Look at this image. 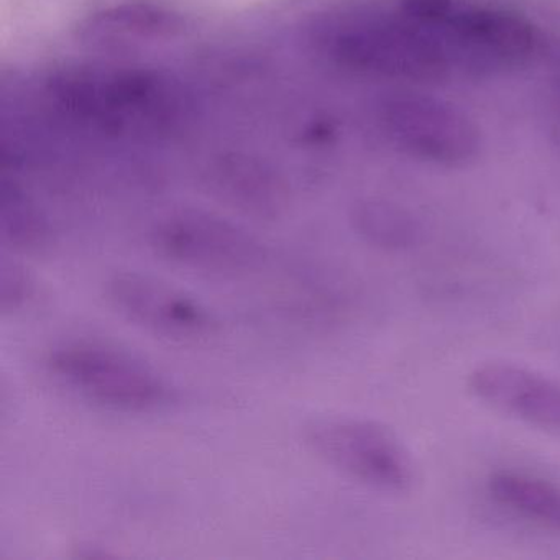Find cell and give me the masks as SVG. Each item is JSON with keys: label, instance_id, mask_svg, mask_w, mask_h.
Masks as SVG:
<instances>
[{"label": "cell", "instance_id": "cell-15", "mask_svg": "<svg viewBox=\"0 0 560 560\" xmlns=\"http://www.w3.org/2000/svg\"><path fill=\"white\" fill-rule=\"evenodd\" d=\"M35 283L32 275L14 252H2L0 257V311L14 314L24 310L34 298Z\"/></svg>", "mask_w": 560, "mask_h": 560}, {"label": "cell", "instance_id": "cell-2", "mask_svg": "<svg viewBox=\"0 0 560 560\" xmlns=\"http://www.w3.org/2000/svg\"><path fill=\"white\" fill-rule=\"evenodd\" d=\"M313 42L327 60L360 73L402 80H439L454 73L435 32L401 11L324 22Z\"/></svg>", "mask_w": 560, "mask_h": 560}, {"label": "cell", "instance_id": "cell-3", "mask_svg": "<svg viewBox=\"0 0 560 560\" xmlns=\"http://www.w3.org/2000/svg\"><path fill=\"white\" fill-rule=\"evenodd\" d=\"M412 19L434 28L454 73L513 70L530 63L539 54L536 28L510 12L474 8L460 0H424L421 12Z\"/></svg>", "mask_w": 560, "mask_h": 560}, {"label": "cell", "instance_id": "cell-13", "mask_svg": "<svg viewBox=\"0 0 560 560\" xmlns=\"http://www.w3.org/2000/svg\"><path fill=\"white\" fill-rule=\"evenodd\" d=\"M0 235L14 254L42 255L54 245V229L47 215L15 183L2 185Z\"/></svg>", "mask_w": 560, "mask_h": 560}, {"label": "cell", "instance_id": "cell-7", "mask_svg": "<svg viewBox=\"0 0 560 560\" xmlns=\"http://www.w3.org/2000/svg\"><path fill=\"white\" fill-rule=\"evenodd\" d=\"M378 122L386 139L412 159L442 166H464L480 152V133L460 110L416 93L388 97Z\"/></svg>", "mask_w": 560, "mask_h": 560}, {"label": "cell", "instance_id": "cell-14", "mask_svg": "<svg viewBox=\"0 0 560 560\" xmlns=\"http://www.w3.org/2000/svg\"><path fill=\"white\" fill-rule=\"evenodd\" d=\"M182 21L178 15L155 8V5H122L91 19L86 27L90 37L101 40H124V38L155 37L178 31Z\"/></svg>", "mask_w": 560, "mask_h": 560}, {"label": "cell", "instance_id": "cell-9", "mask_svg": "<svg viewBox=\"0 0 560 560\" xmlns=\"http://www.w3.org/2000/svg\"><path fill=\"white\" fill-rule=\"evenodd\" d=\"M468 388L488 408L560 438V383L514 363L478 365Z\"/></svg>", "mask_w": 560, "mask_h": 560}, {"label": "cell", "instance_id": "cell-10", "mask_svg": "<svg viewBox=\"0 0 560 560\" xmlns=\"http://www.w3.org/2000/svg\"><path fill=\"white\" fill-rule=\"evenodd\" d=\"M215 198L242 214L275 221L290 205V189L275 170L257 160L232 156L215 163L206 178Z\"/></svg>", "mask_w": 560, "mask_h": 560}, {"label": "cell", "instance_id": "cell-11", "mask_svg": "<svg viewBox=\"0 0 560 560\" xmlns=\"http://www.w3.org/2000/svg\"><path fill=\"white\" fill-rule=\"evenodd\" d=\"M350 224L365 244L383 252L412 250L424 238L421 221L402 206L385 199H362L350 209Z\"/></svg>", "mask_w": 560, "mask_h": 560}, {"label": "cell", "instance_id": "cell-4", "mask_svg": "<svg viewBox=\"0 0 560 560\" xmlns=\"http://www.w3.org/2000/svg\"><path fill=\"white\" fill-rule=\"evenodd\" d=\"M47 365L65 385L109 409L147 412L172 401V388L155 369L106 343H65Z\"/></svg>", "mask_w": 560, "mask_h": 560}, {"label": "cell", "instance_id": "cell-5", "mask_svg": "<svg viewBox=\"0 0 560 560\" xmlns=\"http://www.w3.org/2000/svg\"><path fill=\"white\" fill-rule=\"evenodd\" d=\"M304 444L329 467L385 493H411L418 480L398 435L370 419H316L304 428Z\"/></svg>", "mask_w": 560, "mask_h": 560}, {"label": "cell", "instance_id": "cell-12", "mask_svg": "<svg viewBox=\"0 0 560 560\" xmlns=\"http://www.w3.org/2000/svg\"><path fill=\"white\" fill-rule=\"evenodd\" d=\"M488 493L498 504L550 529L560 530V487L521 471L490 475Z\"/></svg>", "mask_w": 560, "mask_h": 560}, {"label": "cell", "instance_id": "cell-6", "mask_svg": "<svg viewBox=\"0 0 560 560\" xmlns=\"http://www.w3.org/2000/svg\"><path fill=\"white\" fill-rule=\"evenodd\" d=\"M152 250L170 264L214 277H241L264 267L260 238L221 215L198 209L170 212L149 235Z\"/></svg>", "mask_w": 560, "mask_h": 560}, {"label": "cell", "instance_id": "cell-8", "mask_svg": "<svg viewBox=\"0 0 560 560\" xmlns=\"http://www.w3.org/2000/svg\"><path fill=\"white\" fill-rule=\"evenodd\" d=\"M106 296L120 316L173 342H202L221 327L218 316L192 294L142 271L113 275Z\"/></svg>", "mask_w": 560, "mask_h": 560}, {"label": "cell", "instance_id": "cell-1", "mask_svg": "<svg viewBox=\"0 0 560 560\" xmlns=\"http://www.w3.org/2000/svg\"><path fill=\"white\" fill-rule=\"evenodd\" d=\"M45 94L61 120L104 139H162L182 119L175 84L149 71H67Z\"/></svg>", "mask_w": 560, "mask_h": 560}]
</instances>
